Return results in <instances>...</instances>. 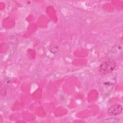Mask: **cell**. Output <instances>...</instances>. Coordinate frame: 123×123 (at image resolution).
Segmentation results:
<instances>
[{
    "instance_id": "1",
    "label": "cell",
    "mask_w": 123,
    "mask_h": 123,
    "mask_svg": "<svg viewBox=\"0 0 123 123\" xmlns=\"http://www.w3.org/2000/svg\"><path fill=\"white\" fill-rule=\"evenodd\" d=\"M116 79V74L112 72L103 74L98 82L99 90L102 96H107L111 93Z\"/></svg>"
},
{
    "instance_id": "2",
    "label": "cell",
    "mask_w": 123,
    "mask_h": 123,
    "mask_svg": "<svg viewBox=\"0 0 123 123\" xmlns=\"http://www.w3.org/2000/svg\"><path fill=\"white\" fill-rule=\"evenodd\" d=\"M116 67V62L112 58H108L103 61L99 66V72L103 74L112 72Z\"/></svg>"
},
{
    "instance_id": "3",
    "label": "cell",
    "mask_w": 123,
    "mask_h": 123,
    "mask_svg": "<svg viewBox=\"0 0 123 123\" xmlns=\"http://www.w3.org/2000/svg\"><path fill=\"white\" fill-rule=\"evenodd\" d=\"M123 110L121 105L116 104L110 107L108 110V113L111 116H116L120 114Z\"/></svg>"
}]
</instances>
